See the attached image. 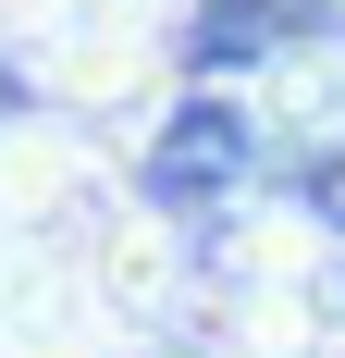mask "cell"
Returning <instances> with one entry per match:
<instances>
[{
	"mask_svg": "<svg viewBox=\"0 0 345 358\" xmlns=\"http://www.w3.org/2000/svg\"><path fill=\"white\" fill-rule=\"evenodd\" d=\"M37 74L62 111H136L161 87V37H62V50H37Z\"/></svg>",
	"mask_w": 345,
	"mask_h": 358,
	"instance_id": "obj_1",
	"label": "cell"
},
{
	"mask_svg": "<svg viewBox=\"0 0 345 358\" xmlns=\"http://www.w3.org/2000/svg\"><path fill=\"white\" fill-rule=\"evenodd\" d=\"M0 25H13V37H50V25H62V0H0Z\"/></svg>",
	"mask_w": 345,
	"mask_h": 358,
	"instance_id": "obj_3",
	"label": "cell"
},
{
	"mask_svg": "<svg viewBox=\"0 0 345 358\" xmlns=\"http://www.w3.org/2000/svg\"><path fill=\"white\" fill-rule=\"evenodd\" d=\"M87 198V148L62 124H13L0 136V222H62Z\"/></svg>",
	"mask_w": 345,
	"mask_h": 358,
	"instance_id": "obj_2",
	"label": "cell"
}]
</instances>
